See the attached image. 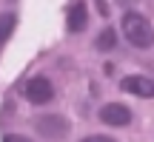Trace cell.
I'll return each instance as SVG.
<instances>
[{"instance_id":"obj_2","label":"cell","mask_w":154,"mask_h":142,"mask_svg":"<svg viewBox=\"0 0 154 142\" xmlns=\"http://www.w3.org/2000/svg\"><path fill=\"white\" fill-rule=\"evenodd\" d=\"M34 128H37L46 139L57 142V139H63L69 134V120L60 117V114H46V117H37V120H34Z\"/></svg>"},{"instance_id":"obj_6","label":"cell","mask_w":154,"mask_h":142,"mask_svg":"<svg viewBox=\"0 0 154 142\" xmlns=\"http://www.w3.org/2000/svg\"><path fill=\"white\" fill-rule=\"evenodd\" d=\"M88 23V9L86 3H72V9H69V31H83Z\"/></svg>"},{"instance_id":"obj_4","label":"cell","mask_w":154,"mask_h":142,"mask_svg":"<svg viewBox=\"0 0 154 142\" xmlns=\"http://www.w3.org/2000/svg\"><path fill=\"white\" fill-rule=\"evenodd\" d=\"M123 91L134 94V97H143V99H151L154 97V80L143 77V74H128V77H123Z\"/></svg>"},{"instance_id":"obj_7","label":"cell","mask_w":154,"mask_h":142,"mask_svg":"<svg viewBox=\"0 0 154 142\" xmlns=\"http://www.w3.org/2000/svg\"><path fill=\"white\" fill-rule=\"evenodd\" d=\"M14 26H17V14H11V11L0 14V49H3V46H6V40L11 37Z\"/></svg>"},{"instance_id":"obj_5","label":"cell","mask_w":154,"mask_h":142,"mask_svg":"<svg viewBox=\"0 0 154 142\" xmlns=\"http://www.w3.org/2000/svg\"><path fill=\"white\" fill-rule=\"evenodd\" d=\"M100 120H103L106 125H128V122H131V111L123 102H109V105L100 108Z\"/></svg>"},{"instance_id":"obj_8","label":"cell","mask_w":154,"mask_h":142,"mask_svg":"<svg viewBox=\"0 0 154 142\" xmlns=\"http://www.w3.org/2000/svg\"><path fill=\"white\" fill-rule=\"evenodd\" d=\"M94 46H97L100 51H109V49H114V46H117V34H114V28H111V26H106L103 31L97 34V43H94Z\"/></svg>"},{"instance_id":"obj_10","label":"cell","mask_w":154,"mask_h":142,"mask_svg":"<svg viewBox=\"0 0 154 142\" xmlns=\"http://www.w3.org/2000/svg\"><path fill=\"white\" fill-rule=\"evenodd\" d=\"M80 142H114L111 137H103V134H94V137H86V139H80Z\"/></svg>"},{"instance_id":"obj_1","label":"cell","mask_w":154,"mask_h":142,"mask_svg":"<svg viewBox=\"0 0 154 142\" xmlns=\"http://www.w3.org/2000/svg\"><path fill=\"white\" fill-rule=\"evenodd\" d=\"M123 34H126V40L134 49H149L154 43L151 23L146 20L143 14H137V11H126V14H123Z\"/></svg>"},{"instance_id":"obj_3","label":"cell","mask_w":154,"mask_h":142,"mask_svg":"<svg viewBox=\"0 0 154 142\" xmlns=\"http://www.w3.org/2000/svg\"><path fill=\"white\" fill-rule=\"evenodd\" d=\"M23 94H26V99H29L32 105H46L51 97H54V85H51L46 77H34V80L26 82Z\"/></svg>"},{"instance_id":"obj_9","label":"cell","mask_w":154,"mask_h":142,"mask_svg":"<svg viewBox=\"0 0 154 142\" xmlns=\"http://www.w3.org/2000/svg\"><path fill=\"white\" fill-rule=\"evenodd\" d=\"M3 142H32V139H29V137H20V134H6Z\"/></svg>"}]
</instances>
